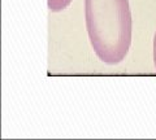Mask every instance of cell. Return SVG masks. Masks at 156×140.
<instances>
[{
    "instance_id": "cell-3",
    "label": "cell",
    "mask_w": 156,
    "mask_h": 140,
    "mask_svg": "<svg viewBox=\"0 0 156 140\" xmlns=\"http://www.w3.org/2000/svg\"><path fill=\"white\" fill-rule=\"evenodd\" d=\"M154 62L156 67V34H155V39H154Z\"/></svg>"
},
{
    "instance_id": "cell-2",
    "label": "cell",
    "mask_w": 156,
    "mask_h": 140,
    "mask_svg": "<svg viewBox=\"0 0 156 140\" xmlns=\"http://www.w3.org/2000/svg\"><path fill=\"white\" fill-rule=\"evenodd\" d=\"M72 0H48V8L52 12H60L70 4Z\"/></svg>"
},
{
    "instance_id": "cell-1",
    "label": "cell",
    "mask_w": 156,
    "mask_h": 140,
    "mask_svg": "<svg viewBox=\"0 0 156 140\" xmlns=\"http://www.w3.org/2000/svg\"><path fill=\"white\" fill-rule=\"evenodd\" d=\"M86 26L96 56L108 65L121 62L131 43L128 0H85Z\"/></svg>"
}]
</instances>
